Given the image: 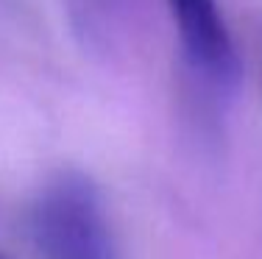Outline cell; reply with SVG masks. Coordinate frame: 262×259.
Listing matches in <instances>:
<instances>
[{
	"mask_svg": "<svg viewBox=\"0 0 262 259\" xmlns=\"http://www.w3.org/2000/svg\"><path fill=\"white\" fill-rule=\"evenodd\" d=\"M179 34L182 56L204 89L215 98H232L240 84L243 67L234 36L217 0H167Z\"/></svg>",
	"mask_w": 262,
	"mask_h": 259,
	"instance_id": "7a4b0ae2",
	"label": "cell"
},
{
	"mask_svg": "<svg viewBox=\"0 0 262 259\" xmlns=\"http://www.w3.org/2000/svg\"><path fill=\"white\" fill-rule=\"evenodd\" d=\"M0 259H6V256H3V254H0Z\"/></svg>",
	"mask_w": 262,
	"mask_h": 259,
	"instance_id": "3957f363",
	"label": "cell"
},
{
	"mask_svg": "<svg viewBox=\"0 0 262 259\" xmlns=\"http://www.w3.org/2000/svg\"><path fill=\"white\" fill-rule=\"evenodd\" d=\"M28 231L45 259H120L101 193L78 170L56 173L39 190Z\"/></svg>",
	"mask_w": 262,
	"mask_h": 259,
	"instance_id": "6da1fadb",
	"label": "cell"
}]
</instances>
